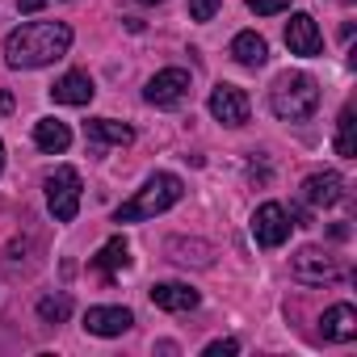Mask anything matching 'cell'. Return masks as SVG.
Returning <instances> with one entry per match:
<instances>
[{
  "label": "cell",
  "instance_id": "obj_1",
  "mask_svg": "<svg viewBox=\"0 0 357 357\" xmlns=\"http://www.w3.org/2000/svg\"><path fill=\"white\" fill-rule=\"evenodd\" d=\"M72 47V26L63 22H30L5 38V63L9 68H47L63 59Z\"/></svg>",
  "mask_w": 357,
  "mask_h": 357
},
{
  "label": "cell",
  "instance_id": "obj_2",
  "mask_svg": "<svg viewBox=\"0 0 357 357\" xmlns=\"http://www.w3.org/2000/svg\"><path fill=\"white\" fill-rule=\"evenodd\" d=\"M181 194H185L181 176H172V172H155V176H151V181H147L130 202H122V206L114 211V223H143V219H155V215H164L168 206L181 202Z\"/></svg>",
  "mask_w": 357,
  "mask_h": 357
},
{
  "label": "cell",
  "instance_id": "obj_3",
  "mask_svg": "<svg viewBox=\"0 0 357 357\" xmlns=\"http://www.w3.org/2000/svg\"><path fill=\"white\" fill-rule=\"evenodd\" d=\"M269 109L282 118V122H307L315 109H319V84L307 76V72H286L273 80L269 89Z\"/></svg>",
  "mask_w": 357,
  "mask_h": 357
},
{
  "label": "cell",
  "instance_id": "obj_4",
  "mask_svg": "<svg viewBox=\"0 0 357 357\" xmlns=\"http://www.w3.org/2000/svg\"><path fill=\"white\" fill-rule=\"evenodd\" d=\"M80 172L76 168H55L51 176H47V206H51V215L59 219V223H72L76 215H80Z\"/></svg>",
  "mask_w": 357,
  "mask_h": 357
},
{
  "label": "cell",
  "instance_id": "obj_5",
  "mask_svg": "<svg viewBox=\"0 0 357 357\" xmlns=\"http://www.w3.org/2000/svg\"><path fill=\"white\" fill-rule=\"evenodd\" d=\"M290 273H294V282H303V286H332V282H340V261L336 257H328V252H319V248H298L294 252V261H290Z\"/></svg>",
  "mask_w": 357,
  "mask_h": 357
},
{
  "label": "cell",
  "instance_id": "obj_6",
  "mask_svg": "<svg viewBox=\"0 0 357 357\" xmlns=\"http://www.w3.org/2000/svg\"><path fill=\"white\" fill-rule=\"evenodd\" d=\"M185 93H190V72H185V68H164V72H155V76L147 80V89H143V97H147L151 105H160V109L181 105Z\"/></svg>",
  "mask_w": 357,
  "mask_h": 357
},
{
  "label": "cell",
  "instance_id": "obj_7",
  "mask_svg": "<svg viewBox=\"0 0 357 357\" xmlns=\"http://www.w3.org/2000/svg\"><path fill=\"white\" fill-rule=\"evenodd\" d=\"M252 236H257L261 248H282V244L290 240V215H286V206H282V202L257 206V215H252Z\"/></svg>",
  "mask_w": 357,
  "mask_h": 357
},
{
  "label": "cell",
  "instance_id": "obj_8",
  "mask_svg": "<svg viewBox=\"0 0 357 357\" xmlns=\"http://www.w3.org/2000/svg\"><path fill=\"white\" fill-rule=\"evenodd\" d=\"M340 198H344V176H340V172H332V168L311 172L307 181H303V202H307V206L328 211V206H336Z\"/></svg>",
  "mask_w": 357,
  "mask_h": 357
},
{
  "label": "cell",
  "instance_id": "obj_9",
  "mask_svg": "<svg viewBox=\"0 0 357 357\" xmlns=\"http://www.w3.org/2000/svg\"><path fill=\"white\" fill-rule=\"evenodd\" d=\"M286 47H290V55H303V59H315V55L324 51L319 26H315L311 13H294V17L286 22Z\"/></svg>",
  "mask_w": 357,
  "mask_h": 357
},
{
  "label": "cell",
  "instance_id": "obj_10",
  "mask_svg": "<svg viewBox=\"0 0 357 357\" xmlns=\"http://www.w3.org/2000/svg\"><path fill=\"white\" fill-rule=\"evenodd\" d=\"M211 114H215L223 126H244V122H248V97H244V89L219 84V89L211 93Z\"/></svg>",
  "mask_w": 357,
  "mask_h": 357
},
{
  "label": "cell",
  "instance_id": "obj_11",
  "mask_svg": "<svg viewBox=\"0 0 357 357\" xmlns=\"http://www.w3.org/2000/svg\"><path fill=\"white\" fill-rule=\"evenodd\" d=\"M130 324H135V315L126 307H89L84 311V328L93 336H122V332H130Z\"/></svg>",
  "mask_w": 357,
  "mask_h": 357
},
{
  "label": "cell",
  "instance_id": "obj_12",
  "mask_svg": "<svg viewBox=\"0 0 357 357\" xmlns=\"http://www.w3.org/2000/svg\"><path fill=\"white\" fill-rule=\"evenodd\" d=\"M151 303L160 311H194L198 307V290L185 282H155L151 286Z\"/></svg>",
  "mask_w": 357,
  "mask_h": 357
},
{
  "label": "cell",
  "instance_id": "obj_13",
  "mask_svg": "<svg viewBox=\"0 0 357 357\" xmlns=\"http://www.w3.org/2000/svg\"><path fill=\"white\" fill-rule=\"evenodd\" d=\"M93 76L89 72H68V76H59L55 84H51V97L59 101V105H89L93 101Z\"/></svg>",
  "mask_w": 357,
  "mask_h": 357
},
{
  "label": "cell",
  "instance_id": "obj_14",
  "mask_svg": "<svg viewBox=\"0 0 357 357\" xmlns=\"http://www.w3.org/2000/svg\"><path fill=\"white\" fill-rule=\"evenodd\" d=\"M319 328H324V340L344 344V340H353V336H357V311H353L349 303H332V307L324 311Z\"/></svg>",
  "mask_w": 357,
  "mask_h": 357
},
{
  "label": "cell",
  "instance_id": "obj_15",
  "mask_svg": "<svg viewBox=\"0 0 357 357\" xmlns=\"http://www.w3.org/2000/svg\"><path fill=\"white\" fill-rule=\"evenodd\" d=\"M231 59L244 63V68H261V63L269 59V47H265V38H261L257 30H244V34L231 38Z\"/></svg>",
  "mask_w": 357,
  "mask_h": 357
},
{
  "label": "cell",
  "instance_id": "obj_16",
  "mask_svg": "<svg viewBox=\"0 0 357 357\" xmlns=\"http://www.w3.org/2000/svg\"><path fill=\"white\" fill-rule=\"evenodd\" d=\"M34 143H38L43 151H51V155H59V151L72 147V130H68V122H59V118H43V122H34Z\"/></svg>",
  "mask_w": 357,
  "mask_h": 357
},
{
  "label": "cell",
  "instance_id": "obj_17",
  "mask_svg": "<svg viewBox=\"0 0 357 357\" xmlns=\"http://www.w3.org/2000/svg\"><path fill=\"white\" fill-rule=\"evenodd\" d=\"M84 130L93 143H109V147H126L135 139V130L126 122H114V118H93V122H84Z\"/></svg>",
  "mask_w": 357,
  "mask_h": 357
},
{
  "label": "cell",
  "instance_id": "obj_18",
  "mask_svg": "<svg viewBox=\"0 0 357 357\" xmlns=\"http://www.w3.org/2000/svg\"><path fill=\"white\" fill-rule=\"evenodd\" d=\"M93 265H97L101 273H118V269H126V265H130V248H126V240L114 236L109 244H101V252L93 257Z\"/></svg>",
  "mask_w": 357,
  "mask_h": 357
},
{
  "label": "cell",
  "instance_id": "obj_19",
  "mask_svg": "<svg viewBox=\"0 0 357 357\" xmlns=\"http://www.w3.org/2000/svg\"><path fill=\"white\" fill-rule=\"evenodd\" d=\"M353 109L344 105L340 109V118H336V155H344V160H353L357 155V143H353Z\"/></svg>",
  "mask_w": 357,
  "mask_h": 357
},
{
  "label": "cell",
  "instance_id": "obj_20",
  "mask_svg": "<svg viewBox=\"0 0 357 357\" xmlns=\"http://www.w3.org/2000/svg\"><path fill=\"white\" fill-rule=\"evenodd\" d=\"M38 315H43V324H63L72 315V298L68 294H47V298H38Z\"/></svg>",
  "mask_w": 357,
  "mask_h": 357
},
{
  "label": "cell",
  "instance_id": "obj_21",
  "mask_svg": "<svg viewBox=\"0 0 357 357\" xmlns=\"http://www.w3.org/2000/svg\"><path fill=\"white\" fill-rule=\"evenodd\" d=\"M248 9H252L257 17H273V13L290 9V0H248Z\"/></svg>",
  "mask_w": 357,
  "mask_h": 357
},
{
  "label": "cell",
  "instance_id": "obj_22",
  "mask_svg": "<svg viewBox=\"0 0 357 357\" xmlns=\"http://www.w3.org/2000/svg\"><path fill=\"white\" fill-rule=\"evenodd\" d=\"M219 13V0H190V17L194 22H211Z\"/></svg>",
  "mask_w": 357,
  "mask_h": 357
},
{
  "label": "cell",
  "instance_id": "obj_23",
  "mask_svg": "<svg viewBox=\"0 0 357 357\" xmlns=\"http://www.w3.org/2000/svg\"><path fill=\"white\" fill-rule=\"evenodd\" d=\"M231 353H240L236 340H211V344H206V357H231Z\"/></svg>",
  "mask_w": 357,
  "mask_h": 357
},
{
  "label": "cell",
  "instance_id": "obj_24",
  "mask_svg": "<svg viewBox=\"0 0 357 357\" xmlns=\"http://www.w3.org/2000/svg\"><path fill=\"white\" fill-rule=\"evenodd\" d=\"M47 0H17V13H43Z\"/></svg>",
  "mask_w": 357,
  "mask_h": 357
},
{
  "label": "cell",
  "instance_id": "obj_25",
  "mask_svg": "<svg viewBox=\"0 0 357 357\" xmlns=\"http://www.w3.org/2000/svg\"><path fill=\"white\" fill-rule=\"evenodd\" d=\"M0 114H13V93L0 89Z\"/></svg>",
  "mask_w": 357,
  "mask_h": 357
},
{
  "label": "cell",
  "instance_id": "obj_26",
  "mask_svg": "<svg viewBox=\"0 0 357 357\" xmlns=\"http://www.w3.org/2000/svg\"><path fill=\"white\" fill-rule=\"evenodd\" d=\"M139 5H164V0H139Z\"/></svg>",
  "mask_w": 357,
  "mask_h": 357
},
{
  "label": "cell",
  "instance_id": "obj_27",
  "mask_svg": "<svg viewBox=\"0 0 357 357\" xmlns=\"http://www.w3.org/2000/svg\"><path fill=\"white\" fill-rule=\"evenodd\" d=\"M0 168H5V143H0Z\"/></svg>",
  "mask_w": 357,
  "mask_h": 357
}]
</instances>
